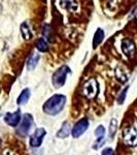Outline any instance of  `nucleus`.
<instances>
[{"label": "nucleus", "instance_id": "f257e3e1", "mask_svg": "<svg viewBox=\"0 0 137 155\" xmlns=\"http://www.w3.org/2000/svg\"><path fill=\"white\" fill-rule=\"evenodd\" d=\"M66 102V97L62 94H56L53 95L51 98H49L46 101V104H43L42 109L43 112L48 115L51 116H55V115H58L62 110L65 107Z\"/></svg>", "mask_w": 137, "mask_h": 155}, {"label": "nucleus", "instance_id": "f03ea898", "mask_svg": "<svg viewBox=\"0 0 137 155\" xmlns=\"http://www.w3.org/2000/svg\"><path fill=\"white\" fill-rule=\"evenodd\" d=\"M70 68L67 65H63L61 67H59L53 74V85L55 88H61L66 82V77L68 74H70Z\"/></svg>", "mask_w": 137, "mask_h": 155}, {"label": "nucleus", "instance_id": "7ed1b4c3", "mask_svg": "<svg viewBox=\"0 0 137 155\" xmlns=\"http://www.w3.org/2000/svg\"><path fill=\"white\" fill-rule=\"evenodd\" d=\"M32 125H33V117H32V115L30 114H25L23 116V118H22V122H21V125L19 126L18 132L19 136L21 137H26L28 136L30 129H31Z\"/></svg>", "mask_w": 137, "mask_h": 155}, {"label": "nucleus", "instance_id": "20e7f679", "mask_svg": "<svg viewBox=\"0 0 137 155\" xmlns=\"http://www.w3.org/2000/svg\"><path fill=\"white\" fill-rule=\"evenodd\" d=\"M124 143L128 146H137V129L135 127H128L123 132Z\"/></svg>", "mask_w": 137, "mask_h": 155}, {"label": "nucleus", "instance_id": "39448f33", "mask_svg": "<svg viewBox=\"0 0 137 155\" xmlns=\"http://www.w3.org/2000/svg\"><path fill=\"white\" fill-rule=\"evenodd\" d=\"M99 91L98 83L95 79H90L84 86V95L88 98H93L97 96Z\"/></svg>", "mask_w": 137, "mask_h": 155}, {"label": "nucleus", "instance_id": "423d86ee", "mask_svg": "<svg viewBox=\"0 0 137 155\" xmlns=\"http://www.w3.org/2000/svg\"><path fill=\"white\" fill-rule=\"evenodd\" d=\"M46 134V130L44 128H37L34 134H32L31 137H30V146L33 147V148H36V147H39L43 141V137Z\"/></svg>", "mask_w": 137, "mask_h": 155}, {"label": "nucleus", "instance_id": "0eeeda50", "mask_svg": "<svg viewBox=\"0 0 137 155\" xmlns=\"http://www.w3.org/2000/svg\"><path fill=\"white\" fill-rule=\"evenodd\" d=\"M89 127V121L87 119H81L79 120L78 122H76L75 124H74L73 128H72L71 130V134H72V137H79L81 136H83V134L86 132V130L88 129Z\"/></svg>", "mask_w": 137, "mask_h": 155}, {"label": "nucleus", "instance_id": "6e6552de", "mask_svg": "<svg viewBox=\"0 0 137 155\" xmlns=\"http://www.w3.org/2000/svg\"><path fill=\"white\" fill-rule=\"evenodd\" d=\"M122 51H123V53L125 54L126 56H128V57L133 56V54L135 53V51H136V46H135V44H134V41L129 38L124 39V41H122Z\"/></svg>", "mask_w": 137, "mask_h": 155}, {"label": "nucleus", "instance_id": "1a4fd4ad", "mask_svg": "<svg viewBox=\"0 0 137 155\" xmlns=\"http://www.w3.org/2000/svg\"><path fill=\"white\" fill-rule=\"evenodd\" d=\"M20 120H21V113L20 111L14 112V113H7L4 116V121L8 124L9 126L16 127L19 124Z\"/></svg>", "mask_w": 137, "mask_h": 155}, {"label": "nucleus", "instance_id": "9d476101", "mask_svg": "<svg viewBox=\"0 0 137 155\" xmlns=\"http://www.w3.org/2000/svg\"><path fill=\"white\" fill-rule=\"evenodd\" d=\"M104 31L101 28H98L96 30L95 34H94V38H93V48L96 49L99 45L101 44L102 41L104 39Z\"/></svg>", "mask_w": 137, "mask_h": 155}, {"label": "nucleus", "instance_id": "9b49d317", "mask_svg": "<svg viewBox=\"0 0 137 155\" xmlns=\"http://www.w3.org/2000/svg\"><path fill=\"white\" fill-rule=\"evenodd\" d=\"M21 33H22V35H23L24 39H26V41L31 39L32 36H33V34H32V32H31V29H30V26L27 22H24V23L21 25Z\"/></svg>", "mask_w": 137, "mask_h": 155}, {"label": "nucleus", "instance_id": "f8f14e48", "mask_svg": "<svg viewBox=\"0 0 137 155\" xmlns=\"http://www.w3.org/2000/svg\"><path fill=\"white\" fill-rule=\"evenodd\" d=\"M70 132H71V125L68 123V122H65V123L62 125L61 129L58 131L57 137H67Z\"/></svg>", "mask_w": 137, "mask_h": 155}, {"label": "nucleus", "instance_id": "ddd939ff", "mask_svg": "<svg viewBox=\"0 0 137 155\" xmlns=\"http://www.w3.org/2000/svg\"><path fill=\"white\" fill-rule=\"evenodd\" d=\"M39 58H40V57H39L38 54H32L31 56H30L28 62H27V68H28L29 71H33L36 67L37 63H38Z\"/></svg>", "mask_w": 137, "mask_h": 155}, {"label": "nucleus", "instance_id": "4468645a", "mask_svg": "<svg viewBox=\"0 0 137 155\" xmlns=\"http://www.w3.org/2000/svg\"><path fill=\"white\" fill-rule=\"evenodd\" d=\"M29 98H30V90L28 88H26L21 92V94H20L18 99H17V102H18V104H27Z\"/></svg>", "mask_w": 137, "mask_h": 155}, {"label": "nucleus", "instance_id": "2eb2a0df", "mask_svg": "<svg viewBox=\"0 0 137 155\" xmlns=\"http://www.w3.org/2000/svg\"><path fill=\"white\" fill-rule=\"evenodd\" d=\"M36 48L39 52H46L49 50V45L43 38H39L36 42Z\"/></svg>", "mask_w": 137, "mask_h": 155}, {"label": "nucleus", "instance_id": "dca6fc26", "mask_svg": "<svg viewBox=\"0 0 137 155\" xmlns=\"http://www.w3.org/2000/svg\"><path fill=\"white\" fill-rule=\"evenodd\" d=\"M116 127H118V121L116 119H111L110 121V125H109V137L110 139H113L114 134L116 132Z\"/></svg>", "mask_w": 137, "mask_h": 155}, {"label": "nucleus", "instance_id": "f3484780", "mask_svg": "<svg viewBox=\"0 0 137 155\" xmlns=\"http://www.w3.org/2000/svg\"><path fill=\"white\" fill-rule=\"evenodd\" d=\"M116 78L119 80L121 83H125V82H127V76L126 74L124 72V71H122L119 67H118V68L116 69Z\"/></svg>", "mask_w": 137, "mask_h": 155}, {"label": "nucleus", "instance_id": "a211bd4d", "mask_svg": "<svg viewBox=\"0 0 137 155\" xmlns=\"http://www.w3.org/2000/svg\"><path fill=\"white\" fill-rule=\"evenodd\" d=\"M95 134H96L97 139H98V137H105V129H104V127L102 125H99L96 128Z\"/></svg>", "mask_w": 137, "mask_h": 155}, {"label": "nucleus", "instance_id": "6ab92c4d", "mask_svg": "<svg viewBox=\"0 0 137 155\" xmlns=\"http://www.w3.org/2000/svg\"><path fill=\"white\" fill-rule=\"evenodd\" d=\"M104 143H105V137H98V139H97V141L93 145V149L97 150V149L101 148V147L104 145Z\"/></svg>", "mask_w": 137, "mask_h": 155}, {"label": "nucleus", "instance_id": "aec40b11", "mask_svg": "<svg viewBox=\"0 0 137 155\" xmlns=\"http://www.w3.org/2000/svg\"><path fill=\"white\" fill-rule=\"evenodd\" d=\"M128 89H129V86H127L126 88L121 92V94H119V96L118 97V104H123V102H124V101H125V98H126V94H127V91H128Z\"/></svg>", "mask_w": 137, "mask_h": 155}, {"label": "nucleus", "instance_id": "412c9836", "mask_svg": "<svg viewBox=\"0 0 137 155\" xmlns=\"http://www.w3.org/2000/svg\"><path fill=\"white\" fill-rule=\"evenodd\" d=\"M101 155H114V151L111 148H105L102 151Z\"/></svg>", "mask_w": 137, "mask_h": 155}, {"label": "nucleus", "instance_id": "4be33fe9", "mask_svg": "<svg viewBox=\"0 0 137 155\" xmlns=\"http://www.w3.org/2000/svg\"><path fill=\"white\" fill-rule=\"evenodd\" d=\"M1 155H14V153L12 151H11L9 149H5L3 152L1 153Z\"/></svg>", "mask_w": 137, "mask_h": 155}, {"label": "nucleus", "instance_id": "5701e85b", "mask_svg": "<svg viewBox=\"0 0 137 155\" xmlns=\"http://www.w3.org/2000/svg\"><path fill=\"white\" fill-rule=\"evenodd\" d=\"M0 143H1V139H0Z\"/></svg>", "mask_w": 137, "mask_h": 155}]
</instances>
